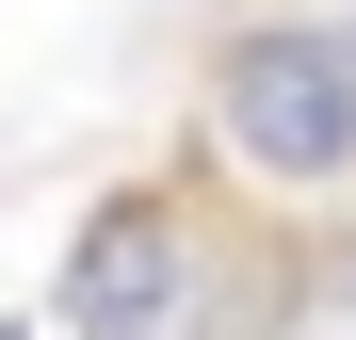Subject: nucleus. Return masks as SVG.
Here are the masks:
<instances>
[{
  "label": "nucleus",
  "mask_w": 356,
  "mask_h": 340,
  "mask_svg": "<svg viewBox=\"0 0 356 340\" xmlns=\"http://www.w3.org/2000/svg\"><path fill=\"white\" fill-rule=\"evenodd\" d=\"M211 130L243 146L259 179H340V162H356V49L340 33H291V17L243 33L211 65Z\"/></svg>",
  "instance_id": "1"
},
{
  "label": "nucleus",
  "mask_w": 356,
  "mask_h": 340,
  "mask_svg": "<svg viewBox=\"0 0 356 340\" xmlns=\"http://www.w3.org/2000/svg\"><path fill=\"white\" fill-rule=\"evenodd\" d=\"M178 292H195V259H178V211L162 195H113L81 227V259H65V324L81 340H162Z\"/></svg>",
  "instance_id": "2"
},
{
  "label": "nucleus",
  "mask_w": 356,
  "mask_h": 340,
  "mask_svg": "<svg viewBox=\"0 0 356 340\" xmlns=\"http://www.w3.org/2000/svg\"><path fill=\"white\" fill-rule=\"evenodd\" d=\"M340 49H356V33H340Z\"/></svg>",
  "instance_id": "3"
}]
</instances>
